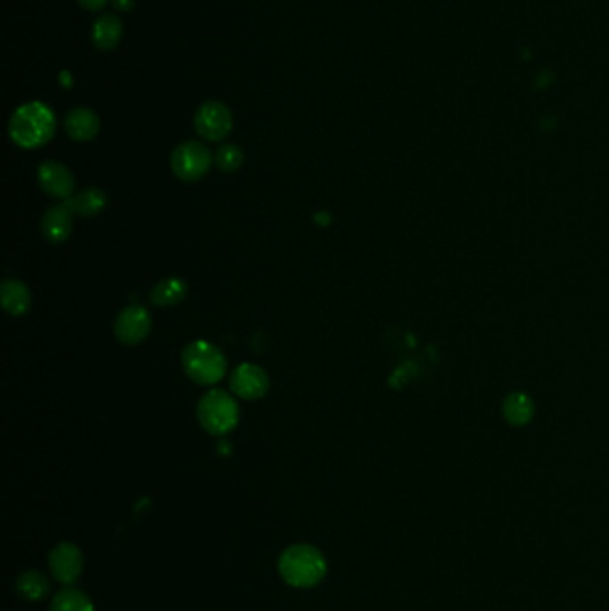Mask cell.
Wrapping results in <instances>:
<instances>
[{
  "mask_svg": "<svg viewBox=\"0 0 609 611\" xmlns=\"http://www.w3.org/2000/svg\"><path fill=\"white\" fill-rule=\"evenodd\" d=\"M243 153L238 145L227 144L215 153V163L222 172H235L243 165Z\"/></svg>",
  "mask_w": 609,
  "mask_h": 611,
  "instance_id": "ffe728a7",
  "label": "cell"
},
{
  "mask_svg": "<svg viewBox=\"0 0 609 611\" xmlns=\"http://www.w3.org/2000/svg\"><path fill=\"white\" fill-rule=\"evenodd\" d=\"M15 588L22 599L40 600L49 593L51 582L45 577V574H42L40 570H26L19 575Z\"/></svg>",
  "mask_w": 609,
  "mask_h": 611,
  "instance_id": "ac0fdd59",
  "label": "cell"
},
{
  "mask_svg": "<svg viewBox=\"0 0 609 611\" xmlns=\"http://www.w3.org/2000/svg\"><path fill=\"white\" fill-rule=\"evenodd\" d=\"M51 611H95V609L88 595L74 588H65L53 599Z\"/></svg>",
  "mask_w": 609,
  "mask_h": 611,
  "instance_id": "d6986e66",
  "label": "cell"
},
{
  "mask_svg": "<svg viewBox=\"0 0 609 611\" xmlns=\"http://www.w3.org/2000/svg\"><path fill=\"white\" fill-rule=\"evenodd\" d=\"M38 183L44 192L56 199H70L76 188L72 172L58 161H45L38 167Z\"/></svg>",
  "mask_w": 609,
  "mask_h": 611,
  "instance_id": "30bf717a",
  "label": "cell"
},
{
  "mask_svg": "<svg viewBox=\"0 0 609 611\" xmlns=\"http://www.w3.org/2000/svg\"><path fill=\"white\" fill-rule=\"evenodd\" d=\"M56 133V117L44 103L21 106L10 120V136L22 149L47 145Z\"/></svg>",
  "mask_w": 609,
  "mask_h": 611,
  "instance_id": "6da1fadb",
  "label": "cell"
},
{
  "mask_svg": "<svg viewBox=\"0 0 609 611\" xmlns=\"http://www.w3.org/2000/svg\"><path fill=\"white\" fill-rule=\"evenodd\" d=\"M197 418L202 429L213 436L229 434L240 418L236 400L224 390H210L197 406Z\"/></svg>",
  "mask_w": 609,
  "mask_h": 611,
  "instance_id": "277c9868",
  "label": "cell"
},
{
  "mask_svg": "<svg viewBox=\"0 0 609 611\" xmlns=\"http://www.w3.org/2000/svg\"><path fill=\"white\" fill-rule=\"evenodd\" d=\"M63 204L72 211V215L76 213L81 217H95L106 208L108 197L101 188H86L67 199Z\"/></svg>",
  "mask_w": 609,
  "mask_h": 611,
  "instance_id": "4fadbf2b",
  "label": "cell"
},
{
  "mask_svg": "<svg viewBox=\"0 0 609 611\" xmlns=\"http://www.w3.org/2000/svg\"><path fill=\"white\" fill-rule=\"evenodd\" d=\"M195 129L204 140L220 142L233 129V115L222 103H204L195 113Z\"/></svg>",
  "mask_w": 609,
  "mask_h": 611,
  "instance_id": "8992f818",
  "label": "cell"
},
{
  "mask_svg": "<svg viewBox=\"0 0 609 611\" xmlns=\"http://www.w3.org/2000/svg\"><path fill=\"white\" fill-rule=\"evenodd\" d=\"M113 6L120 13H129L135 8V0H113Z\"/></svg>",
  "mask_w": 609,
  "mask_h": 611,
  "instance_id": "7402d4cb",
  "label": "cell"
},
{
  "mask_svg": "<svg viewBox=\"0 0 609 611\" xmlns=\"http://www.w3.org/2000/svg\"><path fill=\"white\" fill-rule=\"evenodd\" d=\"M31 292L29 288L17 281V279H6L3 283V306L12 317H22L31 310Z\"/></svg>",
  "mask_w": 609,
  "mask_h": 611,
  "instance_id": "9a60e30c",
  "label": "cell"
},
{
  "mask_svg": "<svg viewBox=\"0 0 609 611\" xmlns=\"http://www.w3.org/2000/svg\"><path fill=\"white\" fill-rule=\"evenodd\" d=\"M186 295L188 285L181 277H167L151 290L149 301L158 308H169L183 302Z\"/></svg>",
  "mask_w": 609,
  "mask_h": 611,
  "instance_id": "5bb4252c",
  "label": "cell"
},
{
  "mask_svg": "<svg viewBox=\"0 0 609 611\" xmlns=\"http://www.w3.org/2000/svg\"><path fill=\"white\" fill-rule=\"evenodd\" d=\"M83 552L72 541L58 543L49 556V566L53 575L62 584H72L83 572Z\"/></svg>",
  "mask_w": 609,
  "mask_h": 611,
  "instance_id": "9c48e42d",
  "label": "cell"
},
{
  "mask_svg": "<svg viewBox=\"0 0 609 611\" xmlns=\"http://www.w3.org/2000/svg\"><path fill=\"white\" fill-rule=\"evenodd\" d=\"M79 4L90 12H99L108 4V0H79Z\"/></svg>",
  "mask_w": 609,
  "mask_h": 611,
  "instance_id": "44dd1931",
  "label": "cell"
},
{
  "mask_svg": "<svg viewBox=\"0 0 609 611\" xmlns=\"http://www.w3.org/2000/svg\"><path fill=\"white\" fill-rule=\"evenodd\" d=\"M122 38V22L115 15H103L94 26V44L103 51H111Z\"/></svg>",
  "mask_w": 609,
  "mask_h": 611,
  "instance_id": "2e32d148",
  "label": "cell"
},
{
  "mask_svg": "<svg viewBox=\"0 0 609 611\" xmlns=\"http://www.w3.org/2000/svg\"><path fill=\"white\" fill-rule=\"evenodd\" d=\"M502 413L509 424L525 425L531 422V418L534 415V404L525 393L514 392L504 399Z\"/></svg>",
  "mask_w": 609,
  "mask_h": 611,
  "instance_id": "e0dca14e",
  "label": "cell"
},
{
  "mask_svg": "<svg viewBox=\"0 0 609 611\" xmlns=\"http://www.w3.org/2000/svg\"><path fill=\"white\" fill-rule=\"evenodd\" d=\"M183 368L193 383L211 386L226 377L227 359L217 345L206 340H197L185 347Z\"/></svg>",
  "mask_w": 609,
  "mask_h": 611,
  "instance_id": "3957f363",
  "label": "cell"
},
{
  "mask_svg": "<svg viewBox=\"0 0 609 611\" xmlns=\"http://www.w3.org/2000/svg\"><path fill=\"white\" fill-rule=\"evenodd\" d=\"M65 129L72 140L90 142L97 136V133L101 129V120L92 110L78 108L67 115Z\"/></svg>",
  "mask_w": 609,
  "mask_h": 611,
  "instance_id": "7c38bea8",
  "label": "cell"
},
{
  "mask_svg": "<svg viewBox=\"0 0 609 611\" xmlns=\"http://www.w3.org/2000/svg\"><path fill=\"white\" fill-rule=\"evenodd\" d=\"M325 557L313 545H292L279 557V574L293 588H313L325 577Z\"/></svg>",
  "mask_w": 609,
  "mask_h": 611,
  "instance_id": "7a4b0ae2",
  "label": "cell"
},
{
  "mask_svg": "<svg viewBox=\"0 0 609 611\" xmlns=\"http://www.w3.org/2000/svg\"><path fill=\"white\" fill-rule=\"evenodd\" d=\"M42 233L47 242L51 244H63L70 238L72 235V211L62 204V206H53L51 210L45 211L42 217Z\"/></svg>",
  "mask_w": 609,
  "mask_h": 611,
  "instance_id": "8fae6325",
  "label": "cell"
},
{
  "mask_svg": "<svg viewBox=\"0 0 609 611\" xmlns=\"http://www.w3.org/2000/svg\"><path fill=\"white\" fill-rule=\"evenodd\" d=\"M152 329L151 313L144 306H128L115 320V334L126 345L144 342Z\"/></svg>",
  "mask_w": 609,
  "mask_h": 611,
  "instance_id": "ba28073f",
  "label": "cell"
},
{
  "mask_svg": "<svg viewBox=\"0 0 609 611\" xmlns=\"http://www.w3.org/2000/svg\"><path fill=\"white\" fill-rule=\"evenodd\" d=\"M211 163H213L211 153L208 151V147H204L199 142L181 144L172 153V158H170L172 172L176 174V178L186 183L202 179L210 172Z\"/></svg>",
  "mask_w": 609,
  "mask_h": 611,
  "instance_id": "5b68a950",
  "label": "cell"
},
{
  "mask_svg": "<svg viewBox=\"0 0 609 611\" xmlns=\"http://www.w3.org/2000/svg\"><path fill=\"white\" fill-rule=\"evenodd\" d=\"M231 392L245 400H256L267 395L270 388L268 374L254 365V363H243L236 367L229 377Z\"/></svg>",
  "mask_w": 609,
  "mask_h": 611,
  "instance_id": "52a82bcc",
  "label": "cell"
}]
</instances>
